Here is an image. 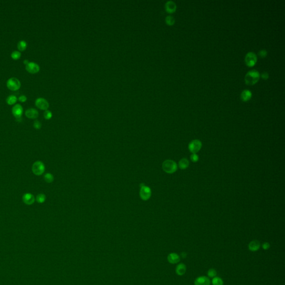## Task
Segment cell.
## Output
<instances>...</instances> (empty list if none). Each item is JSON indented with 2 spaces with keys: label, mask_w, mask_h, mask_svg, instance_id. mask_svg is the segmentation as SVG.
<instances>
[{
  "label": "cell",
  "mask_w": 285,
  "mask_h": 285,
  "mask_svg": "<svg viewBox=\"0 0 285 285\" xmlns=\"http://www.w3.org/2000/svg\"><path fill=\"white\" fill-rule=\"evenodd\" d=\"M202 148V142L200 140L196 139L190 142L188 145V149L192 154H196Z\"/></svg>",
  "instance_id": "obj_8"
},
{
  "label": "cell",
  "mask_w": 285,
  "mask_h": 285,
  "mask_svg": "<svg viewBox=\"0 0 285 285\" xmlns=\"http://www.w3.org/2000/svg\"><path fill=\"white\" fill-rule=\"evenodd\" d=\"M217 275V272L216 271V270L213 268H211L208 271V276L210 278H214L216 277Z\"/></svg>",
  "instance_id": "obj_26"
},
{
  "label": "cell",
  "mask_w": 285,
  "mask_h": 285,
  "mask_svg": "<svg viewBox=\"0 0 285 285\" xmlns=\"http://www.w3.org/2000/svg\"><path fill=\"white\" fill-rule=\"evenodd\" d=\"M22 201L27 205H31L35 202V198L33 195L29 193H27L23 195Z\"/></svg>",
  "instance_id": "obj_11"
},
{
  "label": "cell",
  "mask_w": 285,
  "mask_h": 285,
  "mask_svg": "<svg viewBox=\"0 0 285 285\" xmlns=\"http://www.w3.org/2000/svg\"><path fill=\"white\" fill-rule=\"evenodd\" d=\"M27 44L25 41L21 40L17 44V48L20 51H25L27 48Z\"/></svg>",
  "instance_id": "obj_21"
},
{
  "label": "cell",
  "mask_w": 285,
  "mask_h": 285,
  "mask_svg": "<svg viewBox=\"0 0 285 285\" xmlns=\"http://www.w3.org/2000/svg\"><path fill=\"white\" fill-rule=\"evenodd\" d=\"M26 71L31 74H36L40 69L39 65L34 62H29V63L26 65L25 67Z\"/></svg>",
  "instance_id": "obj_10"
},
{
  "label": "cell",
  "mask_w": 285,
  "mask_h": 285,
  "mask_svg": "<svg viewBox=\"0 0 285 285\" xmlns=\"http://www.w3.org/2000/svg\"><path fill=\"white\" fill-rule=\"evenodd\" d=\"M262 248L264 250H268L270 248V244L268 242H265L262 245Z\"/></svg>",
  "instance_id": "obj_33"
},
{
  "label": "cell",
  "mask_w": 285,
  "mask_h": 285,
  "mask_svg": "<svg viewBox=\"0 0 285 285\" xmlns=\"http://www.w3.org/2000/svg\"><path fill=\"white\" fill-rule=\"evenodd\" d=\"M7 87L10 90L17 91L21 87V83L18 79L11 78L7 81Z\"/></svg>",
  "instance_id": "obj_4"
},
{
  "label": "cell",
  "mask_w": 285,
  "mask_h": 285,
  "mask_svg": "<svg viewBox=\"0 0 285 285\" xmlns=\"http://www.w3.org/2000/svg\"><path fill=\"white\" fill-rule=\"evenodd\" d=\"M44 180L46 182L48 183H51L54 180V175H52L51 173H46L45 175H44Z\"/></svg>",
  "instance_id": "obj_24"
},
{
  "label": "cell",
  "mask_w": 285,
  "mask_h": 285,
  "mask_svg": "<svg viewBox=\"0 0 285 285\" xmlns=\"http://www.w3.org/2000/svg\"><path fill=\"white\" fill-rule=\"evenodd\" d=\"M187 271L186 266L183 263H179L175 268V272L178 276L184 275Z\"/></svg>",
  "instance_id": "obj_18"
},
{
  "label": "cell",
  "mask_w": 285,
  "mask_h": 285,
  "mask_svg": "<svg viewBox=\"0 0 285 285\" xmlns=\"http://www.w3.org/2000/svg\"><path fill=\"white\" fill-rule=\"evenodd\" d=\"M36 200L39 203H43L46 201V195L42 193L39 194L37 195Z\"/></svg>",
  "instance_id": "obj_25"
},
{
  "label": "cell",
  "mask_w": 285,
  "mask_h": 285,
  "mask_svg": "<svg viewBox=\"0 0 285 285\" xmlns=\"http://www.w3.org/2000/svg\"><path fill=\"white\" fill-rule=\"evenodd\" d=\"M261 244L259 241L253 240L248 245V249L252 252H256L259 250Z\"/></svg>",
  "instance_id": "obj_16"
},
{
  "label": "cell",
  "mask_w": 285,
  "mask_h": 285,
  "mask_svg": "<svg viewBox=\"0 0 285 285\" xmlns=\"http://www.w3.org/2000/svg\"><path fill=\"white\" fill-rule=\"evenodd\" d=\"M260 76H261V78L265 79V80H267L269 78V74L267 72L265 71L261 74V75H260Z\"/></svg>",
  "instance_id": "obj_32"
},
{
  "label": "cell",
  "mask_w": 285,
  "mask_h": 285,
  "mask_svg": "<svg viewBox=\"0 0 285 285\" xmlns=\"http://www.w3.org/2000/svg\"><path fill=\"white\" fill-rule=\"evenodd\" d=\"M19 100L20 102H22V103L26 102V100H27V97H26L25 95H21L19 97Z\"/></svg>",
  "instance_id": "obj_34"
},
{
  "label": "cell",
  "mask_w": 285,
  "mask_h": 285,
  "mask_svg": "<svg viewBox=\"0 0 285 285\" xmlns=\"http://www.w3.org/2000/svg\"><path fill=\"white\" fill-rule=\"evenodd\" d=\"M163 170L167 173L172 174L176 172L178 166L175 162L172 160H166L162 164Z\"/></svg>",
  "instance_id": "obj_2"
},
{
  "label": "cell",
  "mask_w": 285,
  "mask_h": 285,
  "mask_svg": "<svg viewBox=\"0 0 285 285\" xmlns=\"http://www.w3.org/2000/svg\"><path fill=\"white\" fill-rule=\"evenodd\" d=\"M167 259H168V261L170 263L176 264V263H178V262H179V261L181 260V257L178 254H177L175 253H171L169 254Z\"/></svg>",
  "instance_id": "obj_15"
},
{
  "label": "cell",
  "mask_w": 285,
  "mask_h": 285,
  "mask_svg": "<svg viewBox=\"0 0 285 285\" xmlns=\"http://www.w3.org/2000/svg\"><path fill=\"white\" fill-rule=\"evenodd\" d=\"M212 284L213 285H223L224 282L222 279L219 277H215L213 278L212 281Z\"/></svg>",
  "instance_id": "obj_22"
},
{
  "label": "cell",
  "mask_w": 285,
  "mask_h": 285,
  "mask_svg": "<svg viewBox=\"0 0 285 285\" xmlns=\"http://www.w3.org/2000/svg\"><path fill=\"white\" fill-rule=\"evenodd\" d=\"M260 74L256 70H252L247 72L245 77V81L246 84L253 85L259 80Z\"/></svg>",
  "instance_id": "obj_1"
},
{
  "label": "cell",
  "mask_w": 285,
  "mask_h": 285,
  "mask_svg": "<svg viewBox=\"0 0 285 285\" xmlns=\"http://www.w3.org/2000/svg\"><path fill=\"white\" fill-rule=\"evenodd\" d=\"M252 96V92L249 90L246 89L242 91L241 94V99L243 101H247L251 99Z\"/></svg>",
  "instance_id": "obj_17"
},
{
  "label": "cell",
  "mask_w": 285,
  "mask_h": 285,
  "mask_svg": "<svg viewBox=\"0 0 285 285\" xmlns=\"http://www.w3.org/2000/svg\"><path fill=\"white\" fill-rule=\"evenodd\" d=\"M23 108L20 104H16L12 108V113L15 117L16 120L18 122H21L22 120Z\"/></svg>",
  "instance_id": "obj_6"
},
{
  "label": "cell",
  "mask_w": 285,
  "mask_h": 285,
  "mask_svg": "<svg viewBox=\"0 0 285 285\" xmlns=\"http://www.w3.org/2000/svg\"><path fill=\"white\" fill-rule=\"evenodd\" d=\"M44 117L46 120H50L52 117V113L50 110H45L44 113Z\"/></svg>",
  "instance_id": "obj_28"
},
{
  "label": "cell",
  "mask_w": 285,
  "mask_h": 285,
  "mask_svg": "<svg viewBox=\"0 0 285 285\" xmlns=\"http://www.w3.org/2000/svg\"><path fill=\"white\" fill-rule=\"evenodd\" d=\"M17 101V98L15 95H11L8 96V97H7L6 103L8 105H14V104H16Z\"/></svg>",
  "instance_id": "obj_20"
},
{
  "label": "cell",
  "mask_w": 285,
  "mask_h": 285,
  "mask_svg": "<svg viewBox=\"0 0 285 285\" xmlns=\"http://www.w3.org/2000/svg\"><path fill=\"white\" fill-rule=\"evenodd\" d=\"M165 8L167 13H174L177 10L176 3L173 1H168L165 5Z\"/></svg>",
  "instance_id": "obj_13"
},
{
  "label": "cell",
  "mask_w": 285,
  "mask_h": 285,
  "mask_svg": "<svg viewBox=\"0 0 285 285\" xmlns=\"http://www.w3.org/2000/svg\"><path fill=\"white\" fill-rule=\"evenodd\" d=\"M189 165V162L186 158H183L179 162V167L181 169H186L187 168Z\"/></svg>",
  "instance_id": "obj_19"
},
{
  "label": "cell",
  "mask_w": 285,
  "mask_h": 285,
  "mask_svg": "<svg viewBox=\"0 0 285 285\" xmlns=\"http://www.w3.org/2000/svg\"><path fill=\"white\" fill-rule=\"evenodd\" d=\"M140 192H139V195L140 198L143 201H148L150 199L152 195V190L150 188L146 186L144 184H140Z\"/></svg>",
  "instance_id": "obj_3"
},
{
  "label": "cell",
  "mask_w": 285,
  "mask_h": 285,
  "mask_svg": "<svg viewBox=\"0 0 285 285\" xmlns=\"http://www.w3.org/2000/svg\"><path fill=\"white\" fill-rule=\"evenodd\" d=\"M259 56L262 58H265L266 56L267 55V51L265 49L261 50L259 52Z\"/></svg>",
  "instance_id": "obj_30"
},
{
  "label": "cell",
  "mask_w": 285,
  "mask_h": 285,
  "mask_svg": "<svg viewBox=\"0 0 285 285\" xmlns=\"http://www.w3.org/2000/svg\"><path fill=\"white\" fill-rule=\"evenodd\" d=\"M29 63V61L28 60H25L24 61V64L25 65H27Z\"/></svg>",
  "instance_id": "obj_36"
},
{
  "label": "cell",
  "mask_w": 285,
  "mask_h": 285,
  "mask_svg": "<svg viewBox=\"0 0 285 285\" xmlns=\"http://www.w3.org/2000/svg\"><path fill=\"white\" fill-rule=\"evenodd\" d=\"M41 126H42L41 123L39 122V120H35L34 122V123H33V127H34L35 129H40L41 128Z\"/></svg>",
  "instance_id": "obj_29"
},
{
  "label": "cell",
  "mask_w": 285,
  "mask_h": 285,
  "mask_svg": "<svg viewBox=\"0 0 285 285\" xmlns=\"http://www.w3.org/2000/svg\"><path fill=\"white\" fill-rule=\"evenodd\" d=\"M245 61L248 66L252 67L257 61V56L254 52H248L246 55Z\"/></svg>",
  "instance_id": "obj_7"
},
{
  "label": "cell",
  "mask_w": 285,
  "mask_h": 285,
  "mask_svg": "<svg viewBox=\"0 0 285 285\" xmlns=\"http://www.w3.org/2000/svg\"><path fill=\"white\" fill-rule=\"evenodd\" d=\"M165 22L167 25H168L169 26H172V25L174 24L175 19L172 16L169 15L168 16H167L165 18Z\"/></svg>",
  "instance_id": "obj_23"
},
{
  "label": "cell",
  "mask_w": 285,
  "mask_h": 285,
  "mask_svg": "<svg viewBox=\"0 0 285 285\" xmlns=\"http://www.w3.org/2000/svg\"><path fill=\"white\" fill-rule=\"evenodd\" d=\"M211 281L207 276H200L195 279V285H210Z\"/></svg>",
  "instance_id": "obj_12"
},
{
  "label": "cell",
  "mask_w": 285,
  "mask_h": 285,
  "mask_svg": "<svg viewBox=\"0 0 285 285\" xmlns=\"http://www.w3.org/2000/svg\"><path fill=\"white\" fill-rule=\"evenodd\" d=\"M190 159L192 162L195 163V162H198L199 159V157L197 154H192L190 156Z\"/></svg>",
  "instance_id": "obj_31"
},
{
  "label": "cell",
  "mask_w": 285,
  "mask_h": 285,
  "mask_svg": "<svg viewBox=\"0 0 285 285\" xmlns=\"http://www.w3.org/2000/svg\"><path fill=\"white\" fill-rule=\"evenodd\" d=\"M11 58L13 60H17L21 58V54L19 51H13V52L11 53Z\"/></svg>",
  "instance_id": "obj_27"
},
{
  "label": "cell",
  "mask_w": 285,
  "mask_h": 285,
  "mask_svg": "<svg viewBox=\"0 0 285 285\" xmlns=\"http://www.w3.org/2000/svg\"><path fill=\"white\" fill-rule=\"evenodd\" d=\"M25 115L29 119H35L39 117V112L35 109L30 108L25 111Z\"/></svg>",
  "instance_id": "obj_14"
},
{
  "label": "cell",
  "mask_w": 285,
  "mask_h": 285,
  "mask_svg": "<svg viewBox=\"0 0 285 285\" xmlns=\"http://www.w3.org/2000/svg\"><path fill=\"white\" fill-rule=\"evenodd\" d=\"M36 106L41 110H47L49 107V103L43 97H39L35 101Z\"/></svg>",
  "instance_id": "obj_9"
},
{
  "label": "cell",
  "mask_w": 285,
  "mask_h": 285,
  "mask_svg": "<svg viewBox=\"0 0 285 285\" xmlns=\"http://www.w3.org/2000/svg\"><path fill=\"white\" fill-rule=\"evenodd\" d=\"M32 170L33 174L35 175H42L45 170V165L41 161H36L33 164Z\"/></svg>",
  "instance_id": "obj_5"
},
{
  "label": "cell",
  "mask_w": 285,
  "mask_h": 285,
  "mask_svg": "<svg viewBox=\"0 0 285 285\" xmlns=\"http://www.w3.org/2000/svg\"><path fill=\"white\" fill-rule=\"evenodd\" d=\"M181 258H183V259H186V257L187 256V253L184 252L181 253Z\"/></svg>",
  "instance_id": "obj_35"
}]
</instances>
